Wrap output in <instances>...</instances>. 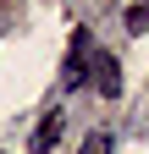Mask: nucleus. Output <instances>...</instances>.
Wrapping results in <instances>:
<instances>
[{
	"mask_svg": "<svg viewBox=\"0 0 149 154\" xmlns=\"http://www.w3.org/2000/svg\"><path fill=\"white\" fill-rule=\"evenodd\" d=\"M78 154H110V138H105V132H94V138H88Z\"/></svg>",
	"mask_w": 149,
	"mask_h": 154,
	"instance_id": "nucleus-5",
	"label": "nucleus"
},
{
	"mask_svg": "<svg viewBox=\"0 0 149 154\" xmlns=\"http://www.w3.org/2000/svg\"><path fill=\"white\" fill-rule=\"evenodd\" d=\"M88 83V28L72 33V50H66V66H61V88H83Z\"/></svg>",
	"mask_w": 149,
	"mask_h": 154,
	"instance_id": "nucleus-1",
	"label": "nucleus"
},
{
	"mask_svg": "<svg viewBox=\"0 0 149 154\" xmlns=\"http://www.w3.org/2000/svg\"><path fill=\"white\" fill-rule=\"evenodd\" d=\"M88 77H94V88L105 94V99H116V94H122V66H116V55H94Z\"/></svg>",
	"mask_w": 149,
	"mask_h": 154,
	"instance_id": "nucleus-2",
	"label": "nucleus"
},
{
	"mask_svg": "<svg viewBox=\"0 0 149 154\" xmlns=\"http://www.w3.org/2000/svg\"><path fill=\"white\" fill-rule=\"evenodd\" d=\"M61 127H66V116H61V110H50L44 121H39V132H33V154L55 149V138H61Z\"/></svg>",
	"mask_w": 149,
	"mask_h": 154,
	"instance_id": "nucleus-3",
	"label": "nucleus"
},
{
	"mask_svg": "<svg viewBox=\"0 0 149 154\" xmlns=\"http://www.w3.org/2000/svg\"><path fill=\"white\" fill-rule=\"evenodd\" d=\"M149 28V6H133V11H127V33H144Z\"/></svg>",
	"mask_w": 149,
	"mask_h": 154,
	"instance_id": "nucleus-4",
	"label": "nucleus"
}]
</instances>
